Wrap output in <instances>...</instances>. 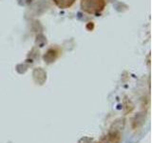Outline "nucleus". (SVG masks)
Segmentation results:
<instances>
[{"label": "nucleus", "instance_id": "nucleus-1", "mask_svg": "<svg viewBox=\"0 0 152 143\" xmlns=\"http://www.w3.org/2000/svg\"><path fill=\"white\" fill-rule=\"evenodd\" d=\"M83 11L88 13H97L104 10V0H82L81 3Z\"/></svg>", "mask_w": 152, "mask_h": 143}, {"label": "nucleus", "instance_id": "nucleus-2", "mask_svg": "<svg viewBox=\"0 0 152 143\" xmlns=\"http://www.w3.org/2000/svg\"><path fill=\"white\" fill-rule=\"evenodd\" d=\"M53 1L59 8L66 9V8L70 7L71 5L74 3L75 0H53Z\"/></svg>", "mask_w": 152, "mask_h": 143}]
</instances>
